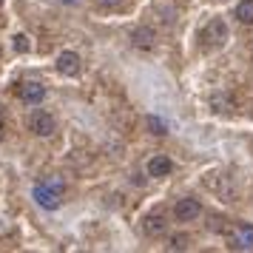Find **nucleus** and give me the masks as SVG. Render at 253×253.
<instances>
[{"label": "nucleus", "instance_id": "1", "mask_svg": "<svg viewBox=\"0 0 253 253\" xmlns=\"http://www.w3.org/2000/svg\"><path fill=\"white\" fill-rule=\"evenodd\" d=\"M35 199H37V205L40 208H46V211H57L60 202H63V185H60L57 179L35 185Z\"/></svg>", "mask_w": 253, "mask_h": 253}, {"label": "nucleus", "instance_id": "2", "mask_svg": "<svg viewBox=\"0 0 253 253\" xmlns=\"http://www.w3.org/2000/svg\"><path fill=\"white\" fill-rule=\"evenodd\" d=\"M29 128H32V134H37V137H51L54 131H57V123H54V117L48 114V111H32V117H29Z\"/></svg>", "mask_w": 253, "mask_h": 253}, {"label": "nucleus", "instance_id": "3", "mask_svg": "<svg viewBox=\"0 0 253 253\" xmlns=\"http://www.w3.org/2000/svg\"><path fill=\"white\" fill-rule=\"evenodd\" d=\"M199 213H202V205H199V199H194V196H185V199H179L173 205V216L179 219V222H194Z\"/></svg>", "mask_w": 253, "mask_h": 253}, {"label": "nucleus", "instance_id": "4", "mask_svg": "<svg viewBox=\"0 0 253 253\" xmlns=\"http://www.w3.org/2000/svg\"><path fill=\"white\" fill-rule=\"evenodd\" d=\"M230 248L233 251H253V225H236L230 233Z\"/></svg>", "mask_w": 253, "mask_h": 253}, {"label": "nucleus", "instance_id": "5", "mask_svg": "<svg viewBox=\"0 0 253 253\" xmlns=\"http://www.w3.org/2000/svg\"><path fill=\"white\" fill-rule=\"evenodd\" d=\"M43 97H46V85L37 80H29L20 85V100H23L26 105H40L43 103Z\"/></svg>", "mask_w": 253, "mask_h": 253}, {"label": "nucleus", "instance_id": "6", "mask_svg": "<svg viewBox=\"0 0 253 253\" xmlns=\"http://www.w3.org/2000/svg\"><path fill=\"white\" fill-rule=\"evenodd\" d=\"M57 71L66 77H77L80 74V54L77 51H63L57 57Z\"/></svg>", "mask_w": 253, "mask_h": 253}, {"label": "nucleus", "instance_id": "7", "mask_svg": "<svg viewBox=\"0 0 253 253\" xmlns=\"http://www.w3.org/2000/svg\"><path fill=\"white\" fill-rule=\"evenodd\" d=\"M171 168H173V162L168 160L165 154H154V157L148 160V165H145L148 176H154V179H157V176H168V173H171Z\"/></svg>", "mask_w": 253, "mask_h": 253}, {"label": "nucleus", "instance_id": "8", "mask_svg": "<svg viewBox=\"0 0 253 253\" xmlns=\"http://www.w3.org/2000/svg\"><path fill=\"white\" fill-rule=\"evenodd\" d=\"M154 40H157V35H154V29H148V26H137V29L131 32V43L137 48H142V51L154 48Z\"/></svg>", "mask_w": 253, "mask_h": 253}, {"label": "nucleus", "instance_id": "9", "mask_svg": "<svg viewBox=\"0 0 253 253\" xmlns=\"http://www.w3.org/2000/svg\"><path fill=\"white\" fill-rule=\"evenodd\" d=\"M205 40L208 43H213V46H219V43H225L228 40V26L222 23V20H211V23L205 26Z\"/></svg>", "mask_w": 253, "mask_h": 253}, {"label": "nucleus", "instance_id": "10", "mask_svg": "<svg viewBox=\"0 0 253 253\" xmlns=\"http://www.w3.org/2000/svg\"><path fill=\"white\" fill-rule=\"evenodd\" d=\"M165 228H168V222H165L162 213H151V216L145 219V233H148V236H162Z\"/></svg>", "mask_w": 253, "mask_h": 253}, {"label": "nucleus", "instance_id": "11", "mask_svg": "<svg viewBox=\"0 0 253 253\" xmlns=\"http://www.w3.org/2000/svg\"><path fill=\"white\" fill-rule=\"evenodd\" d=\"M236 20L245 26H253V0H242L236 6Z\"/></svg>", "mask_w": 253, "mask_h": 253}, {"label": "nucleus", "instance_id": "12", "mask_svg": "<svg viewBox=\"0 0 253 253\" xmlns=\"http://www.w3.org/2000/svg\"><path fill=\"white\" fill-rule=\"evenodd\" d=\"M148 128H151V134H157V137H162V134H168V126L162 123L160 117H148Z\"/></svg>", "mask_w": 253, "mask_h": 253}, {"label": "nucleus", "instance_id": "13", "mask_svg": "<svg viewBox=\"0 0 253 253\" xmlns=\"http://www.w3.org/2000/svg\"><path fill=\"white\" fill-rule=\"evenodd\" d=\"M185 248H188V236H182V233H179V236H173L171 245H168V251H185Z\"/></svg>", "mask_w": 253, "mask_h": 253}, {"label": "nucleus", "instance_id": "14", "mask_svg": "<svg viewBox=\"0 0 253 253\" xmlns=\"http://www.w3.org/2000/svg\"><path fill=\"white\" fill-rule=\"evenodd\" d=\"M14 51H20V54L29 51V37L26 35H14Z\"/></svg>", "mask_w": 253, "mask_h": 253}, {"label": "nucleus", "instance_id": "15", "mask_svg": "<svg viewBox=\"0 0 253 253\" xmlns=\"http://www.w3.org/2000/svg\"><path fill=\"white\" fill-rule=\"evenodd\" d=\"M117 3H120V0H97V6H103V9H111Z\"/></svg>", "mask_w": 253, "mask_h": 253}, {"label": "nucleus", "instance_id": "16", "mask_svg": "<svg viewBox=\"0 0 253 253\" xmlns=\"http://www.w3.org/2000/svg\"><path fill=\"white\" fill-rule=\"evenodd\" d=\"M3 134H6V126H3V120H0V139H3Z\"/></svg>", "mask_w": 253, "mask_h": 253}, {"label": "nucleus", "instance_id": "17", "mask_svg": "<svg viewBox=\"0 0 253 253\" xmlns=\"http://www.w3.org/2000/svg\"><path fill=\"white\" fill-rule=\"evenodd\" d=\"M63 3H80V0H63Z\"/></svg>", "mask_w": 253, "mask_h": 253}, {"label": "nucleus", "instance_id": "18", "mask_svg": "<svg viewBox=\"0 0 253 253\" xmlns=\"http://www.w3.org/2000/svg\"><path fill=\"white\" fill-rule=\"evenodd\" d=\"M0 120H3V105H0Z\"/></svg>", "mask_w": 253, "mask_h": 253}]
</instances>
